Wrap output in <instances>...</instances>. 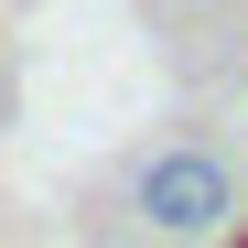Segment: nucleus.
Listing matches in <instances>:
<instances>
[{
	"label": "nucleus",
	"instance_id": "1",
	"mask_svg": "<svg viewBox=\"0 0 248 248\" xmlns=\"http://www.w3.org/2000/svg\"><path fill=\"white\" fill-rule=\"evenodd\" d=\"M227 205H237V194H227V162H205V151H151V162H140V216H151V227L205 237Z\"/></svg>",
	"mask_w": 248,
	"mask_h": 248
}]
</instances>
